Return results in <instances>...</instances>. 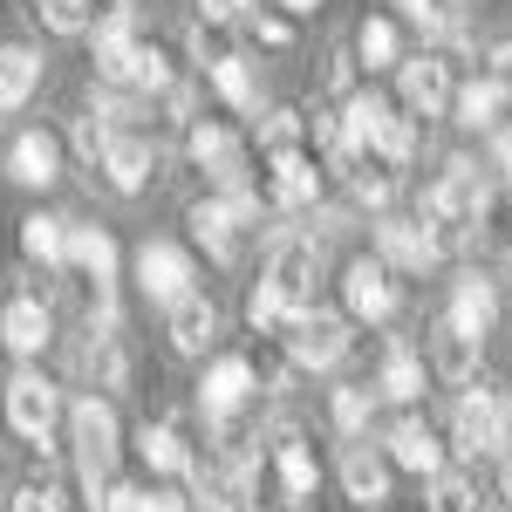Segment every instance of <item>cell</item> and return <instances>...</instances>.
Listing matches in <instances>:
<instances>
[{"label":"cell","mask_w":512,"mask_h":512,"mask_svg":"<svg viewBox=\"0 0 512 512\" xmlns=\"http://www.w3.org/2000/svg\"><path fill=\"white\" fill-rule=\"evenodd\" d=\"M69 431H76L82 492H89V506L103 512V492H110V472H117V410H110V396H76Z\"/></svg>","instance_id":"cell-1"},{"label":"cell","mask_w":512,"mask_h":512,"mask_svg":"<svg viewBox=\"0 0 512 512\" xmlns=\"http://www.w3.org/2000/svg\"><path fill=\"white\" fill-rule=\"evenodd\" d=\"M485 198H492V185L478 178V164H472V158H451V164H444V178H437L431 192H424V226L444 239V253L465 239V226H478Z\"/></svg>","instance_id":"cell-2"},{"label":"cell","mask_w":512,"mask_h":512,"mask_svg":"<svg viewBox=\"0 0 512 512\" xmlns=\"http://www.w3.org/2000/svg\"><path fill=\"white\" fill-rule=\"evenodd\" d=\"M451 437H458V451L465 458H499L512 444V403L499 390H465L458 396V410H451Z\"/></svg>","instance_id":"cell-3"},{"label":"cell","mask_w":512,"mask_h":512,"mask_svg":"<svg viewBox=\"0 0 512 512\" xmlns=\"http://www.w3.org/2000/svg\"><path fill=\"white\" fill-rule=\"evenodd\" d=\"M260 280L274 287L294 315H308V308H315V280H321V239L315 233H280Z\"/></svg>","instance_id":"cell-4"},{"label":"cell","mask_w":512,"mask_h":512,"mask_svg":"<svg viewBox=\"0 0 512 512\" xmlns=\"http://www.w3.org/2000/svg\"><path fill=\"white\" fill-rule=\"evenodd\" d=\"M260 205L253 192H219V198H198L192 205V239L212 253V260H239V226H253Z\"/></svg>","instance_id":"cell-5"},{"label":"cell","mask_w":512,"mask_h":512,"mask_svg":"<svg viewBox=\"0 0 512 512\" xmlns=\"http://www.w3.org/2000/svg\"><path fill=\"white\" fill-rule=\"evenodd\" d=\"M376 260L390 274H424V267L444 260V239L424 219H376Z\"/></svg>","instance_id":"cell-6"},{"label":"cell","mask_w":512,"mask_h":512,"mask_svg":"<svg viewBox=\"0 0 512 512\" xmlns=\"http://www.w3.org/2000/svg\"><path fill=\"white\" fill-rule=\"evenodd\" d=\"M137 287H144V301H158V308L192 301V260H185V246L144 239V253H137Z\"/></svg>","instance_id":"cell-7"},{"label":"cell","mask_w":512,"mask_h":512,"mask_svg":"<svg viewBox=\"0 0 512 512\" xmlns=\"http://www.w3.org/2000/svg\"><path fill=\"white\" fill-rule=\"evenodd\" d=\"M287 355H294L301 369H335V362L349 355V321L328 315V308L294 315V328H287Z\"/></svg>","instance_id":"cell-8"},{"label":"cell","mask_w":512,"mask_h":512,"mask_svg":"<svg viewBox=\"0 0 512 512\" xmlns=\"http://www.w3.org/2000/svg\"><path fill=\"white\" fill-rule=\"evenodd\" d=\"M185 158H192L198 171H212L219 192H246V158H239V137L226 123H192V130H185Z\"/></svg>","instance_id":"cell-9"},{"label":"cell","mask_w":512,"mask_h":512,"mask_svg":"<svg viewBox=\"0 0 512 512\" xmlns=\"http://www.w3.org/2000/svg\"><path fill=\"white\" fill-rule=\"evenodd\" d=\"M55 417H62V396H55L48 376H14L7 383V424H14V437L48 444L55 437Z\"/></svg>","instance_id":"cell-10"},{"label":"cell","mask_w":512,"mask_h":512,"mask_svg":"<svg viewBox=\"0 0 512 512\" xmlns=\"http://www.w3.org/2000/svg\"><path fill=\"white\" fill-rule=\"evenodd\" d=\"M396 89H403V110H410V117H444V110L458 103V89H451V69H444L437 55H403V69H396Z\"/></svg>","instance_id":"cell-11"},{"label":"cell","mask_w":512,"mask_h":512,"mask_svg":"<svg viewBox=\"0 0 512 512\" xmlns=\"http://www.w3.org/2000/svg\"><path fill=\"white\" fill-rule=\"evenodd\" d=\"M342 301H349L355 321H390L396 315V280L383 260H355L349 274H342Z\"/></svg>","instance_id":"cell-12"},{"label":"cell","mask_w":512,"mask_h":512,"mask_svg":"<svg viewBox=\"0 0 512 512\" xmlns=\"http://www.w3.org/2000/svg\"><path fill=\"white\" fill-rule=\"evenodd\" d=\"M137 21L130 14H103L96 21V76L110 82V89H130V69H137Z\"/></svg>","instance_id":"cell-13"},{"label":"cell","mask_w":512,"mask_h":512,"mask_svg":"<svg viewBox=\"0 0 512 512\" xmlns=\"http://www.w3.org/2000/svg\"><path fill=\"white\" fill-rule=\"evenodd\" d=\"M492 321H499V287H492L485 274H465L458 287H451V315H444V328H458V335L485 342Z\"/></svg>","instance_id":"cell-14"},{"label":"cell","mask_w":512,"mask_h":512,"mask_svg":"<svg viewBox=\"0 0 512 512\" xmlns=\"http://www.w3.org/2000/svg\"><path fill=\"white\" fill-rule=\"evenodd\" d=\"M7 178H14V185H41V192H48V185L62 178V144H55L48 130H21V137L7 144Z\"/></svg>","instance_id":"cell-15"},{"label":"cell","mask_w":512,"mask_h":512,"mask_svg":"<svg viewBox=\"0 0 512 512\" xmlns=\"http://www.w3.org/2000/svg\"><path fill=\"white\" fill-rule=\"evenodd\" d=\"M246 396H253V362H246V355H219V362L205 369V390H198L205 417H212V424H226Z\"/></svg>","instance_id":"cell-16"},{"label":"cell","mask_w":512,"mask_h":512,"mask_svg":"<svg viewBox=\"0 0 512 512\" xmlns=\"http://www.w3.org/2000/svg\"><path fill=\"white\" fill-rule=\"evenodd\" d=\"M274 472H280V506H315V485H321V472H315V451L301 444V437H280V451H274Z\"/></svg>","instance_id":"cell-17"},{"label":"cell","mask_w":512,"mask_h":512,"mask_svg":"<svg viewBox=\"0 0 512 512\" xmlns=\"http://www.w3.org/2000/svg\"><path fill=\"white\" fill-rule=\"evenodd\" d=\"M342 492H349L355 506H383V499H390V465H383L369 444H349V451H342Z\"/></svg>","instance_id":"cell-18"},{"label":"cell","mask_w":512,"mask_h":512,"mask_svg":"<svg viewBox=\"0 0 512 512\" xmlns=\"http://www.w3.org/2000/svg\"><path fill=\"white\" fill-rule=\"evenodd\" d=\"M0 342L14 355H41L48 349V301H28V294L7 301V308H0Z\"/></svg>","instance_id":"cell-19"},{"label":"cell","mask_w":512,"mask_h":512,"mask_svg":"<svg viewBox=\"0 0 512 512\" xmlns=\"http://www.w3.org/2000/svg\"><path fill=\"white\" fill-rule=\"evenodd\" d=\"M390 465H403V472H424V478L444 472V444L431 437V424L403 417V424L390 431Z\"/></svg>","instance_id":"cell-20"},{"label":"cell","mask_w":512,"mask_h":512,"mask_svg":"<svg viewBox=\"0 0 512 512\" xmlns=\"http://www.w3.org/2000/svg\"><path fill=\"white\" fill-rule=\"evenodd\" d=\"M103 178H110V192H144L151 185V144L144 137H130V130H117V144H110V158H103Z\"/></svg>","instance_id":"cell-21"},{"label":"cell","mask_w":512,"mask_h":512,"mask_svg":"<svg viewBox=\"0 0 512 512\" xmlns=\"http://www.w3.org/2000/svg\"><path fill=\"white\" fill-rule=\"evenodd\" d=\"M212 335H219V315H212L205 294H192V301L171 308V349H178V355H205V349H212Z\"/></svg>","instance_id":"cell-22"},{"label":"cell","mask_w":512,"mask_h":512,"mask_svg":"<svg viewBox=\"0 0 512 512\" xmlns=\"http://www.w3.org/2000/svg\"><path fill=\"white\" fill-rule=\"evenodd\" d=\"M69 260L82 267V280H117V239L103 233V226H69Z\"/></svg>","instance_id":"cell-23"},{"label":"cell","mask_w":512,"mask_h":512,"mask_svg":"<svg viewBox=\"0 0 512 512\" xmlns=\"http://www.w3.org/2000/svg\"><path fill=\"white\" fill-rule=\"evenodd\" d=\"M21 253H28L35 267H62V260H69V219L28 212V219H21Z\"/></svg>","instance_id":"cell-24"},{"label":"cell","mask_w":512,"mask_h":512,"mask_svg":"<svg viewBox=\"0 0 512 512\" xmlns=\"http://www.w3.org/2000/svg\"><path fill=\"white\" fill-rule=\"evenodd\" d=\"M267 192H274V205H315V198H321V171L301 158V151H287V158H274Z\"/></svg>","instance_id":"cell-25"},{"label":"cell","mask_w":512,"mask_h":512,"mask_svg":"<svg viewBox=\"0 0 512 512\" xmlns=\"http://www.w3.org/2000/svg\"><path fill=\"white\" fill-rule=\"evenodd\" d=\"M41 82V55L35 48H0V110H21Z\"/></svg>","instance_id":"cell-26"},{"label":"cell","mask_w":512,"mask_h":512,"mask_svg":"<svg viewBox=\"0 0 512 512\" xmlns=\"http://www.w3.org/2000/svg\"><path fill=\"white\" fill-rule=\"evenodd\" d=\"M431 369L444 376V383H472V376H478V342H472V335H458V328H437Z\"/></svg>","instance_id":"cell-27"},{"label":"cell","mask_w":512,"mask_h":512,"mask_svg":"<svg viewBox=\"0 0 512 512\" xmlns=\"http://www.w3.org/2000/svg\"><path fill=\"white\" fill-rule=\"evenodd\" d=\"M137 451H144L151 472H192V451L178 444V424H144L137 431Z\"/></svg>","instance_id":"cell-28"},{"label":"cell","mask_w":512,"mask_h":512,"mask_svg":"<svg viewBox=\"0 0 512 512\" xmlns=\"http://www.w3.org/2000/svg\"><path fill=\"white\" fill-rule=\"evenodd\" d=\"M478 246L499 253V260H512V185L485 198V212H478Z\"/></svg>","instance_id":"cell-29"},{"label":"cell","mask_w":512,"mask_h":512,"mask_svg":"<svg viewBox=\"0 0 512 512\" xmlns=\"http://www.w3.org/2000/svg\"><path fill=\"white\" fill-rule=\"evenodd\" d=\"M212 89L233 103V110H260V82L246 69V55H226V62H212Z\"/></svg>","instance_id":"cell-30"},{"label":"cell","mask_w":512,"mask_h":512,"mask_svg":"<svg viewBox=\"0 0 512 512\" xmlns=\"http://www.w3.org/2000/svg\"><path fill=\"white\" fill-rule=\"evenodd\" d=\"M499 103H506V96H499V82L485 76V82H465L451 110H458V123H465V130H492V123H499Z\"/></svg>","instance_id":"cell-31"},{"label":"cell","mask_w":512,"mask_h":512,"mask_svg":"<svg viewBox=\"0 0 512 512\" xmlns=\"http://www.w3.org/2000/svg\"><path fill=\"white\" fill-rule=\"evenodd\" d=\"M376 390L396 396V403H417V396H424V362H417L410 349H390L383 355V383H376Z\"/></svg>","instance_id":"cell-32"},{"label":"cell","mask_w":512,"mask_h":512,"mask_svg":"<svg viewBox=\"0 0 512 512\" xmlns=\"http://www.w3.org/2000/svg\"><path fill=\"white\" fill-rule=\"evenodd\" d=\"M349 192H355V205H390L396 171H390L383 158H355V164H349Z\"/></svg>","instance_id":"cell-33"},{"label":"cell","mask_w":512,"mask_h":512,"mask_svg":"<svg viewBox=\"0 0 512 512\" xmlns=\"http://www.w3.org/2000/svg\"><path fill=\"white\" fill-rule=\"evenodd\" d=\"M417 144H424V117L396 110V117H390V130H383V144H376V158H383V164L396 171V164H410V158H417Z\"/></svg>","instance_id":"cell-34"},{"label":"cell","mask_w":512,"mask_h":512,"mask_svg":"<svg viewBox=\"0 0 512 512\" xmlns=\"http://www.w3.org/2000/svg\"><path fill=\"white\" fill-rule=\"evenodd\" d=\"M355 55H362V69H369V76H376V69H403L390 21H362V35H355Z\"/></svg>","instance_id":"cell-35"},{"label":"cell","mask_w":512,"mask_h":512,"mask_svg":"<svg viewBox=\"0 0 512 512\" xmlns=\"http://www.w3.org/2000/svg\"><path fill=\"white\" fill-rule=\"evenodd\" d=\"M328 410H335V431H342V437H362L369 410H376V390H369V383H342Z\"/></svg>","instance_id":"cell-36"},{"label":"cell","mask_w":512,"mask_h":512,"mask_svg":"<svg viewBox=\"0 0 512 512\" xmlns=\"http://www.w3.org/2000/svg\"><path fill=\"white\" fill-rule=\"evenodd\" d=\"M424 35H458V21H465V0H396Z\"/></svg>","instance_id":"cell-37"},{"label":"cell","mask_w":512,"mask_h":512,"mask_svg":"<svg viewBox=\"0 0 512 512\" xmlns=\"http://www.w3.org/2000/svg\"><path fill=\"white\" fill-rule=\"evenodd\" d=\"M246 321H253L260 335H287V328H294V308H287V301H280L274 287L260 280V287L246 294Z\"/></svg>","instance_id":"cell-38"},{"label":"cell","mask_w":512,"mask_h":512,"mask_svg":"<svg viewBox=\"0 0 512 512\" xmlns=\"http://www.w3.org/2000/svg\"><path fill=\"white\" fill-rule=\"evenodd\" d=\"M431 506H437V512H478L472 472H437V478H431Z\"/></svg>","instance_id":"cell-39"},{"label":"cell","mask_w":512,"mask_h":512,"mask_svg":"<svg viewBox=\"0 0 512 512\" xmlns=\"http://www.w3.org/2000/svg\"><path fill=\"white\" fill-rule=\"evenodd\" d=\"M35 14L48 35H82L89 28V0H35Z\"/></svg>","instance_id":"cell-40"},{"label":"cell","mask_w":512,"mask_h":512,"mask_svg":"<svg viewBox=\"0 0 512 512\" xmlns=\"http://www.w3.org/2000/svg\"><path fill=\"white\" fill-rule=\"evenodd\" d=\"M96 376H103V390H130V355L117 335H96Z\"/></svg>","instance_id":"cell-41"},{"label":"cell","mask_w":512,"mask_h":512,"mask_svg":"<svg viewBox=\"0 0 512 512\" xmlns=\"http://www.w3.org/2000/svg\"><path fill=\"white\" fill-rule=\"evenodd\" d=\"M260 144H267L274 158H287V151L301 144V117H294V110H267V123H260Z\"/></svg>","instance_id":"cell-42"},{"label":"cell","mask_w":512,"mask_h":512,"mask_svg":"<svg viewBox=\"0 0 512 512\" xmlns=\"http://www.w3.org/2000/svg\"><path fill=\"white\" fill-rule=\"evenodd\" d=\"M7 512H62V485H55V478H28V485L7 499Z\"/></svg>","instance_id":"cell-43"},{"label":"cell","mask_w":512,"mask_h":512,"mask_svg":"<svg viewBox=\"0 0 512 512\" xmlns=\"http://www.w3.org/2000/svg\"><path fill=\"white\" fill-rule=\"evenodd\" d=\"M103 512H144V492H137V485H117V478H110V492H103Z\"/></svg>","instance_id":"cell-44"},{"label":"cell","mask_w":512,"mask_h":512,"mask_svg":"<svg viewBox=\"0 0 512 512\" xmlns=\"http://www.w3.org/2000/svg\"><path fill=\"white\" fill-rule=\"evenodd\" d=\"M198 7H205V21H198V28H226V21L246 14V0H198Z\"/></svg>","instance_id":"cell-45"},{"label":"cell","mask_w":512,"mask_h":512,"mask_svg":"<svg viewBox=\"0 0 512 512\" xmlns=\"http://www.w3.org/2000/svg\"><path fill=\"white\" fill-rule=\"evenodd\" d=\"M492 82H499V96L512 103V41H499V48H492Z\"/></svg>","instance_id":"cell-46"},{"label":"cell","mask_w":512,"mask_h":512,"mask_svg":"<svg viewBox=\"0 0 512 512\" xmlns=\"http://www.w3.org/2000/svg\"><path fill=\"white\" fill-rule=\"evenodd\" d=\"M144 512H185L178 492H144Z\"/></svg>","instance_id":"cell-47"},{"label":"cell","mask_w":512,"mask_h":512,"mask_svg":"<svg viewBox=\"0 0 512 512\" xmlns=\"http://www.w3.org/2000/svg\"><path fill=\"white\" fill-rule=\"evenodd\" d=\"M492 158H499V171L512 178V130H499V137H492Z\"/></svg>","instance_id":"cell-48"},{"label":"cell","mask_w":512,"mask_h":512,"mask_svg":"<svg viewBox=\"0 0 512 512\" xmlns=\"http://www.w3.org/2000/svg\"><path fill=\"white\" fill-rule=\"evenodd\" d=\"M280 7H287V14H315L321 0H280Z\"/></svg>","instance_id":"cell-49"},{"label":"cell","mask_w":512,"mask_h":512,"mask_svg":"<svg viewBox=\"0 0 512 512\" xmlns=\"http://www.w3.org/2000/svg\"><path fill=\"white\" fill-rule=\"evenodd\" d=\"M198 512H233V499H198Z\"/></svg>","instance_id":"cell-50"},{"label":"cell","mask_w":512,"mask_h":512,"mask_svg":"<svg viewBox=\"0 0 512 512\" xmlns=\"http://www.w3.org/2000/svg\"><path fill=\"white\" fill-rule=\"evenodd\" d=\"M103 14H130V0H103Z\"/></svg>","instance_id":"cell-51"}]
</instances>
